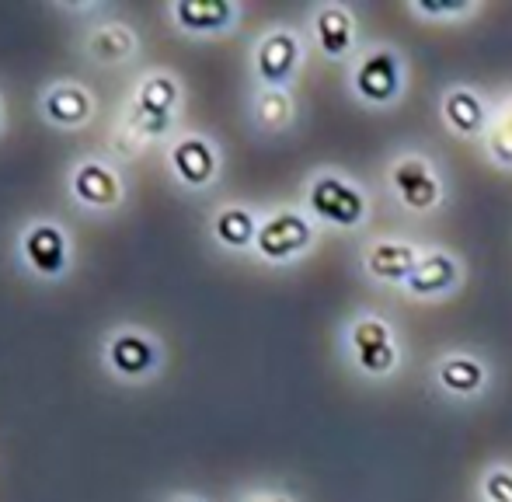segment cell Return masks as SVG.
<instances>
[{
    "instance_id": "6da1fadb",
    "label": "cell",
    "mask_w": 512,
    "mask_h": 502,
    "mask_svg": "<svg viewBox=\"0 0 512 502\" xmlns=\"http://www.w3.org/2000/svg\"><path fill=\"white\" fill-rule=\"evenodd\" d=\"M307 210L310 220L328 227H342V231H356L370 217V203H366L363 189L352 178L338 175V171H317L307 182Z\"/></svg>"
},
{
    "instance_id": "7a4b0ae2",
    "label": "cell",
    "mask_w": 512,
    "mask_h": 502,
    "mask_svg": "<svg viewBox=\"0 0 512 502\" xmlns=\"http://www.w3.org/2000/svg\"><path fill=\"white\" fill-rule=\"evenodd\" d=\"M352 91H356L359 102L373 105V109H387L391 102H398L401 91H405V63H401L398 49H363L356 70H352Z\"/></svg>"
},
{
    "instance_id": "3957f363",
    "label": "cell",
    "mask_w": 512,
    "mask_h": 502,
    "mask_svg": "<svg viewBox=\"0 0 512 502\" xmlns=\"http://www.w3.org/2000/svg\"><path fill=\"white\" fill-rule=\"evenodd\" d=\"M175 105H178V81L171 74L154 70V74H147L140 84H136L126 123L133 129V136L154 140V136H164L171 129Z\"/></svg>"
},
{
    "instance_id": "277c9868",
    "label": "cell",
    "mask_w": 512,
    "mask_h": 502,
    "mask_svg": "<svg viewBox=\"0 0 512 502\" xmlns=\"http://www.w3.org/2000/svg\"><path fill=\"white\" fill-rule=\"evenodd\" d=\"M387 185L411 213H429L443 203V178L425 154H401L387 168Z\"/></svg>"
},
{
    "instance_id": "5b68a950",
    "label": "cell",
    "mask_w": 512,
    "mask_h": 502,
    "mask_svg": "<svg viewBox=\"0 0 512 502\" xmlns=\"http://www.w3.org/2000/svg\"><path fill=\"white\" fill-rule=\"evenodd\" d=\"M349 353L359 374L387 377L401 363V349L394 342V328L380 314H363L349 325Z\"/></svg>"
},
{
    "instance_id": "8992f818",
    "label": "cell",
    "mask_w": 512,
    "mask_h": 502,
    "mask_svg": "<svg viewBox=\"0 0 512 502\" xmlns=\"http://www.w3.org/2000/svg\"><path fill=\"white\" fill-rule=\"evenodd\" d=\"M314 245V220L300 210H276L258 224L255 251L265 262H290Z\"/></svg>"
},
{
    "instance_id": "52a82bcc",
    "label": "cell",
    "mask_w": 512,
    "mask_h": 502,
    "mask_svg": "<svg viewBox=\"0 0 512 502\" xmlns=\"http://www.w3.org/2000/svg\"><path fill=\"white\" fill-rule=\"evenodd\" d=\"M304 60V39L297 28H269L255 46V77L262 88H286Z\"/></svg>"
},
{
    "instance_id": "ba28073f",
    "label": "cell",
    "mask_w": 512,
    "mask_h": 502,
    "mask_svg": "<svg viewBox=\"0 0 512 502\" xmlns=\"http://www.w3.org/2000/svg\"><path fill=\"white\" fill-rule=\"evenodd\" d=\"M418 258H422V248L408 245V241H398V238H380L363 248V269H366V276L377 279V283L405 286L411 269L418 265Z\"/></svg>"
},
{
    "instance_id": "9c48e42d",
    "label": "cell",
    "mask_w": 512,
    "mask_h": 502,
    "mask_svg": "<svg viewBox=\"0 0 512 502\" xmlns=\"http://www.w3.org/2000/svg\"><path fill=\"white\" fill-rule=\"evenodd\" d=\"M439 112H443L446 129L457 133L460 140H481L488 129V119H492V105H488L474 88H467V84H453V88L443 95Z\"/></svg>"
},
{
    "instance_id": "30bf717a",
    "label": "cell",
    "mask_w": 512,
    "mask_h": 502,
    "mask_svg": "<svg viewBox=\"0 0 512 502\" xmlns=\"http://www.w3.org/2000/svg\"><path fill=\"white\" fill-rule=\"evenodd\" d=\"M314 42L324 60H345L356 46V14L345 4H321L310 14Z\"/></svg>"
},
{
    "instance_id": "8fae6325",
    "label": "cell",
    "mask_w": 512,
    "mask_h": 502,
    "mask_svg": "<svg viewBox=\"0 0 512 502\" xmlns=\"http://www.w3.org/2000/svg\"><path fill=\"white\" fill-rule=\"evenodd\" d=\"M21 255L32 265L39 276H60L63 265H67V238L56 224H28L21 234Z\"/></svg>"
},
{
    "instance_id": "7c38bea8",
    "label": "cell",
    "mask_w": 512,
    "mask_h": 502,
    "mask_svg": "<svg viewBox=\"0 0 512 502\" xmlns=\"http://www.w3.org/2000/svg\"><path fill=\"white\" fill-rule=\"evenodd\" d=\"M460 283V262L453 251H443V248H429L422 251L418 265L411 269L405 290L411 297H439V293L453 290Z\"/></svg>"
},
{
    "instance_id": "4fadbf2b",
    "label": "cell",
    "mask_w": 512,
    "mask_h": 502,
    "mask_svg": "<svg viewBox=\"0 0 512 502\" xmlns=\"http://www.w3.org/2000/svg\"><path fill=\"white\" fill-rule=\"evenodd\" d=\"M216 164H220V154H216L213 143L199 133L182 136V140H175V147H171V168H175V175L182 178L185 185H192V189L213 182Z\"/></svg>"
},
{
    "instance_id": "5bb4252c",
    "label": "cell",
    "mask_w": 512,
    "mask_h": 502,
    "mask_svg": "<svg viewBox=\"0 0 512 502\" xmlns=\"http://www.w3.org/2000/svg\"><path fill=\"white\" fill-rule=\"evenodd\" d=\"M105 356H108V367L119 370V374L143 377L157 367V356L161 353H157V342L150 339V335L126 328V332H115L112 339H108Z\"/></svg>"
},
{
    "instance_id": "9a60e30c",
    "label": "cell",
    "mask_w": 512,
    "mask_h": 502,
    "mask_svg": "<svg viewBox=\"0 0 512 502\" xmlns=\"http://www.w3.org/2000/svg\"><path fill=\"white\" fill-rule=\"evenodd\" d=\"M436 384L453 398H474L485 391L488 367L471 353H446L436 367Z\"/></svg>"
},
{
    "instance_id": "2e32d148",
    "label": "cell",
    "mask_w": 512,
    "mask_h": 502,
    "mask_svg": "<svg viewBox=\"0 0 512 502\" xmlns=\"http://www.w3.org/2000/svg\"><path fill=\"white\" fill-rule=\"evenodd\" d=\"M70 189H74V196L81 199V203L98 206V210L115 206L122 196L119 178H115V171L102 161H81L77 164L74 175H70Z\"/></svg>"
},
{
    "instance_id": "e0dca14e",
    "label": "cell",
    "mask_w": 512,
    "mask_h": 502,
    "mask_svg": "<svg viewBox=\"0 0 512 502\" xmlns=\"http://www.w3.org/2000/svg\"><path fill=\"white\" fill-rule=\"evenodd\" d=\"M42 112L60 126L84 123L91 116V95L74 81H56L42 91Z\"/></svg>"
},
{
    "instance_id": "ac0fdd59",
    "label": "cell",
    "mask_w": 512,
    "mask_h": 502,
    "mask_svg": "<svg viewBox=\"0 0 512 502\" xmlns=\"http://www.w3.org/2000/svg\"><path fill=\"white\" fill-rule=\"evenodd\" d=\"M171 14L189 32H223V28L234 25L237 7L223 4V0H203V4L199 0H182V4L171 7Z\"/></svg>"
},
{
    "instance_id": "d6986e66",
    "label": "cell",
    "mask_w": 512,
    "mask_h": 502,
    "mask_svg": "<svg viewBox=\"0 0 512 502\" xmlns=\"http://www.w3.org/2000/svg\"><path fill=\"white\" fill-rule=\"evenodd\" d=\"M258 224L262 220L248 210V206H223L213 217V238L220 241L223 248H251L258 238Z\"/></svg>"
},
{
    "instance_id": "ffe728a7",
    "label": "cell",
    "mask_w": 512,
    "mask_h": 502,
    "mask_svg": "<svg viewBox=\"0 0 512 502\" xmlns=\"http://www.w3.org/2000/svg\"><path fill=\"white\" fill-rule=\"evenodd\" d=\"M488 157L502 168H512V95L499 98V105H492V119H488V129L481 136Z\"/></svg>"
},
{
    "instance_id": "44dd1931",
    "label": "cell",
    "mask_w": 512,
    "mask_h": 502,
    "mask_svg": "<svg viewBox=\"0 0 512 502\" xmlns=\"http://www.w3.org/2000/svg\"><path fill=\"white\" fill-rule=\"evenodd\" d=\"M88 49L98 56V60L119 63V60H126V56L136 49V35L129 32L122 21H102V25L91 28Z\"/></svg>"
},
{
    "instance_id": "7402d4cb",
    "label": "cell",
    "mask_w": 512,
    "mask_h": 502,
    "mask_svg": "<svg viewBox=\"0 0 512 502\" xmlns=\"http://www.w3.org/2000/svg\"><path fill=\"white\" fill-rule=\"evenodd\" d=\"M251 116L262 129H283L293 123V95L286 88H258L251 102Z\"/></svg>"
},
{
    "instance_id": "603a6c76",
    "label": "cell",
    "mask_w": 512,
    "mask_h": 502,
    "mask_svg": "<svg viewBox=\"0 0 512 502\" xmlns=\"http://www.w3.org/2000/svg\"><path fill=\"white\" fill-rule=\"evenodd\" d=\"M481 496L488 502H512V471L509 468H492L481 478Z\"/></svg>"
},
{
    "instance_id": "cb8c5ba5",
    "label": "cell",
    "mask_w": 512,
    "mask_h": 502,
    "mask_svg": "<svg viewBox=\"0 0 512 502\" xmlns=\"http://www.w3.org/2000/svg\"><path fill=\"white\" fill-rule=\"evenodd\" d=\"M411 14L425 21H439V18H471L478 14V4H411Z\"/></svg>"
},
{
    "instance_id": "d4e9b609",
    "label": "cell",
    "mask_w": 512,
    "mask_h": 502,
    "mask_svg": "<svg viewBox=\"0 0 512 502\" xmlns=\"http://www.w3.org/2000/svg\"><path fill=\"white\" fill-rule=\"evenodd\" d=\"M248 502H293V496H286V492H258Z\"/></svg>"
},
{
    "instance_id": "484cf974",
    "label": "cell",
    "mask_w": 512,
    "mask_h": 502,
    "mask_svg": "<svg viewBox=\"0 0 512 502\" xmlns=\"http://www.w3.org/2000/svg\"><path fill=\"white\" fill-rule=\"evenodd\" d=\"M171 502H203V499H196V496H178V499H171Z\"/></svg>"
}]
</instances>
